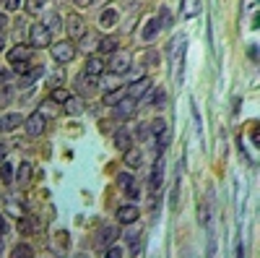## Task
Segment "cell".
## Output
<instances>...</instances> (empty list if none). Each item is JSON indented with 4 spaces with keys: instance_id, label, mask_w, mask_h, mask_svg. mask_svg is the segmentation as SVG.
<instances>
[{
    "instance_id": "6da1fadb",
    "label": "cell",
    "mask_w": 260,
    "mask_h": 258,
    "mask_svg": "<svg viewBox=\"0 0 260 258\" xmlns=\"http://www.w3.org/2000/svg\"><path fill=\"white\" fill-rule=\"evenodd\" d=\"M32 58H34V52H32V47H13L11 52H8V63H11V68H13V73H26L29 68H32Z\"/></svg>"
},
{
    "instance_id": "7a4b0ae2",
    "label": "cell",
    "mask_w": 260,
    "mask_h": 258,
    "mask_svg": "<svg viewBox=\"0 0 260 258\" xmlns=\"http://www.w3.org/2000/svg\"><path fill=\"white\" fill-rule=\"evenodd\" d=\"M117 238H120V230H117V227L104 224V227H99L96 235H94V248L99 250V253H104V248H110Z\"/></svg>"
},
{
    "instance_id": "3957f363",
    "label": "cell",
    "mask_w": 260,
    "mask_h": 258,
    "mask_svg": "<svg viewBox=\"0 0 260 258\" xmlns=\"http://www.w3.org/2000/svg\"><path fill=\"white\" fill-rule=\"evenodd\" d=\"M99 89V76H89V73H78L73 83V92L81 97H91Z\"/></svg>"
},
{
    "instance_id": "277c9868",
    "label": "cell",
    "mask_w": 260,
    "mask_h": 258,
    "mask_svg": "<svg viewBox=\"0 0 260 258\" xmlns=\"http://www.w3.org/2000/svg\"><path fill=\"white\" fill-rule=\"evenodd\" d=\"M130 68H133V63H130V55L128 52H112V58H110V63H107V71L114 73V76H125Z\"/></svg>"
},
{
    "instance_id": "5b68a950",
    "label": "cell",
    "mask_w": 260,
    "mask_h": 258,
    "mask_svg": "<svg viewBox=\"0 0 260 258\" xmlns=\"http://www.w3.org/2000/svg\"><path fill=\"white\" fill-rule=\"evenodd\" d=\"M151 89H154V81L151 79H138V81H133L125 89V94H128V99L138 102V99H146V94L151 92Z\"/></svg>"
},
{
    "instance_id": "8992f818",
    "label": "cell",
    "mask_w": 260,
    "mask_h": 258,
    "mask_svg": "<svg viewBox=\"0 0 260 258\" xmlns=\"http://www.w3.org/2000/svg\"><path fill=\"white\" fill-rule=\"evenodd\" d=\"M24 128H26V136H32V139H39V136L44 133V128H47V120H44V115L39 110L32 112L26 120H24Z\"/></svg>"
},
{
    "instance_id": "52a82bcc",
    "label": "cell",
    "mask_w": 260,
    "mask_h": 258,
    "mask_svg": "<svg viewBox=\"0 0 260 258\" xmlns=\"http://www.w3.org/2000/svg\"><path fill=\"white\" fill-rule=\"evenodd\" d=\"M50 52L52 58H55V63H71V60L75 58V47L71 42H55L50 44Z\"/></svg>"
},
{
    "instance_id": "ba28073f",
    "label": "cell",
    "mask_w": 260,
    "mask_h": 258,
    "mask_svg": "<svg viewBox=\"0 0 260 258\" xmlns=\"http://www.w3.org/2000/svg\"><path fill=\"white\" fill-rule=\"evenodd\" d=\"M29 42H32V47H47V44L52 42L50 29H44L42 24H34L32 29H29Z\"/></svg>"
},
{
    "instance_id": "9c48e42d",
    "label": "cell",
    "mask_w": 260,
    "mask_h": 258,
    "mask_svg": "<svg viewBox=\"0 0 260 258\" xmlns=\"http://www.w3.org/2000/svg\"><path fill=\"white\" fill-rule=\"evenodd\" d=\"M141 217V209L135 206V203H125V206L117 209V222L120 224H135Z\"/></svg>"
},
{
    "instance_id": "30bf717a",
    "label": "cell",
    "mask_w": 260,
    "mask_h": 258,
    "mask_svg": "<svg viewBox=\"0 0 260 258\" xmlns=\"http://www.w3.org/2000/svg\"><path fill=\"white\" fill-rule=\"evenodd\" d=\"M112 143H114V146H117L120 151H128L130 146H133V133H130L125 125H122V128H117V131H114Z\"/></svg>"
},
{
    "instance_id": "8fae6325",
    "label": "cell",
    "mask_w": 260,
    "mask_h": 258,
    "mask_svg": "<svg viewBox=\"0 0 260 258\" xmlns=\"http://www.w3.org/2000/svg\"><path fill=\"white\" fill-rule=\"evenodd\" d=\"M68 37L71 40H81L83 34H86V24H83L81 16H68Z\"/></svg>"
},
{
    "instance_id": "7c38bea8",
    "label": "cell",
    "mask_w": 260,
    "mask_h": 258,
    "mask_svg": "<svg viewBox=\"0 0 260 258\" xmlns=\"http://www.w3.org/2000/svg\"><path fill=\"white\" fill-rule=\"evenodd\" d=\"M24 123V118L19 112H8V115H0V133H11Z\"/></svg>"
},
{
    "instance_id": "4fadbf2b",
    "label": "cell",
    "mask_w": 260,
    "mask_h": 258,
    "mask_svg": "<svg viewBox=\"0 0 260 258\" xmlns=\"http://www.w3.org/2000/svg\"><path fill=\"white\" fill-rule=\"evenodd\" d=\"M16 230H19L21 235H32V232L39 230V219H37V217H29V214H21L19 222H16Z\"/></svg>"
},
{
    "instance_id": "5bb4252c",
    "label": "cell",
    "mask_w": 260,
    "mask_h": 258,
    "mask_svg": "<svg viewBox=\"0 0 260 258\" xmlns=\"http://www.w3.org/2000/svg\"><path fill=\"white\" fill-rule=\"evenodd\" d=\"M112 112H114V118H117V120H128V118L135 112V102H133V99H128V97H125V99H120L117 104H114V107H112Z\"/></svg>"
},
{
    "instance_id": "9a60e30c",
    "label": "cell",
    "mask_w": 260,
    "mask_h": 258,
    "mask_svg": "<svg viewBox=\"0 0 260 258\" xmlns=\"http://www.w3.org/2000/svg\"><path fill=\"white\" fill-rule=\"evenodd\" d=\"M162 180H164V167H162V162H156L154 170H151V178H149V191L154 196H159V191H162Z\"/></svg>"
},
{
    "instance_id": "2e32d148",
    "label": "cell",
    "mask_w": 260,
    "mask_h": 258,
    "mask_svg": "<svg viewBox=\"0 0 260 258\" xmlns=\"http://www.w3.org/2000/svg\"><path fill=\"white\" fill-rule=\"evenodd\" d=\"M42 76H44V68H42V65H32L26 73H21V83H24L26 89H32L34 83L42 79Z\"/></svg>"
},
{
    "instance_id": "e0dca14e",
    "label": "cell",
    "mask_w": 260,
    "mask_h": 258,
    "mask_svg": "<svg viewBox=\"0 0 260 258\" xmlns=\"http://www.w3.org/2000/svg\"><path fill=\"white\" fill-rule=\"evenodd\" d=\"M104 71H107L104 58H89L86 65H83V73H89V76H102Z\"/></svg>"
},
{
    "instance_id": "ac0fdd59",
    "label": "cell",
    "mask_w": 260,
    "mask_h": 258,
    "mask_svg": "<svg viewBox=\"0 0 260 258\" xmlns=\"http://www.w3.org/2000/svg\"><path fill=\"white\" fill-rule=\"evenodd\" d=\"M159 32H162L159 21H156V19H149V21H146V26L141 29V40H143V42H154Z\"/></svg>"
},
{
    "instance_id": "d6986e66",
    "label": "cell",
    "mask_w": 260,
    "mask_h": 258,
    "mask_svg": "<svg viewBox=\"0 0 260 258\" xmlns=\"http://www.w3.org/2000/svg\"><path fill=\"white\" fill-rule=\"evenodd\" d=\"M96 50L102 52V55H112V52L120 50V40H114V37H104V40H96Z\"/></svg>"
},
{
    "instance_id": "ffe728a7",
    "label": "cell",
    "mask_w": 260,
    "mask_h": 258,
    "mask_svg": "<svg viewBox=\"0 0 260 258\" xmlns=\"http://www.w3.org/2000/svg\"><path fill=\"white\" fill-rule=\"evenodd\" d=\"M201 11H203V3H201V0H182V16H185V19L201 16Z\"/></svg>"
},
{
    "instance_id": "44dd1931",
    "label": "cell",
    "mask_w": 260,
    "mask_h": 258,
    "mask_svg": "<svg viewBox=\"0 0 260 258\" xmlns=\"http://www.w3.org/2000/svg\"><path fill=\"white\" fill-rule=\"evenodd\" d=\"M117 19H120V13L114 11V8H104L102 13H99V26H102V29H110V26L117 24Z\"/></svg>"
},
{
    "instance_id": "7402d4cb",
    "label": "cell",
    "mask_w": 260,
    "mask_h": 258,
    "mask_svg": "<svg viewBox=\"0 0 260 258\" xmlns=\"http://www.w3.org/2000/svg\"><path fill=\"white\" fill-rule=\"evenodd\" d=\"M125 86H120V89H112V92H107L104 94V102L102 104H107V107H114V104H117L120 99H125Z\"/></svg>"
},
{
    "instance_id": "603a6c76",
    "label": "cell",
    "mask_w": 260,
    "mask_h": 258,
    "mask_svg": "<svg viewBox=\"0 0 260 258\" xmlns=\"http://www.w3.org/2000/svg\"><path fill=\"white\" fill-rule=\"evenodd\" d=\"M149 102H151V104H154V107H156V110H164V107H167V104H169V94H167V92H164V89H156V92H154V94H151V97H149Z\"/></svg>"
},
{
    "instance_id": "cb8c5ba5",
    "label": "cell",
    "mask_w": 260,
    "mask_h": 258,
    "mask_svg": "<svg viewBox=\"0 0 260 258\" xmlns=\"http://www.w3.org/2000/svg\"><path fill=\"white\" fill-rule=\"evenodd\" d=\"M16 180L21 185H29V180H32V162H21L16 167Z\"/></svg>"
},
{
    "instance_id": "d4e9b609",
    "label": "cell",
    "mask_w": 260,
    "mask_h": 258,
    "mask_svg": "<svg viewBox=\"0 0 260 258\" xmlns=\"http://www.w3.org/2000/svg\"><path fill=\"white\" fill-rule=\"evenodd\" d=\"M0 180H3V185H11L13 180H16V170H13V164L0 162Z\"/></svg>"
},
{
    "instance_id": "484cf974",
    "label": "cell",
    "mask_w": 260,
    "mask_h": 258,
    "mask_svg": "<svg viewBox=\"0 0 260 258\" xmlns=\"http://www.w3.org/2000/svg\"><path fill=\"white\" fill-rule=\"evenodd\" d=\"M141 162H143V154H141V149L130 146V149L125 151V164H128V167H141Z\"/></svg>"
},
{
    "instance_id": "4316f807",
    "label": "cell",
    "mask_w": 260,
    "mask_h": 258,
    "mask_svg": "<svg viewBox=\"0 0 260 258\" xmlns=\"http://www.w3.org/2000/svg\"><path fill=\"white\" fill-rule=\"evenodd\" d=\"M63 107H65L68 115H81V112L86 110V104H83V99H75V97H71V99H68Z\"/></svg>"
},
{
    "instance_id": "83f0119b",
    "label": "cell",
    "mask_w": 260,
    "mask_h": 258,
    "mask_svg": "<svg viewBox=\"0 0 260 258\" xmlns=\"http://www.w3.org/2000/svg\"><path fill=\"white\" fill-rule=\"evenodd\" d=\"M71 92H68V89H63V86H57V89H52V94H50V99L52 102H57V104H65L68 99H71Z\"/></svg>"
},
{
    "instance_id": "f1b7e54d",
    "label": "cell",
    "mask_w": 260,
    "mask_h": 258,
    "mask_svg": "<svg viewBox=\"0 0 260 258\" xmlns=\"http://www.w3.org/2000/svg\"><path fill=\"white\" fill-rule=\"evenodd\" d=\"M114 183H117V188H120V191H128V188L133 185L135 180H133V175H130V172H120V175L114 178Z\"/></svg>"
},
{
    "instance_id": "f546056e",
    "label": "cell",
    "mask_w": 260,
    "mask_h": 258,
    "mask_svg": "<svg viewBox=\"0 0 260 258\" xmlns=\"http://www.w3.org/2000/svg\"><path fill=\"white\" fill-rule=\"evenodd\" d=\"M156 21H159V26H172V11L167 8V5H162V8H159V16H156Z\"/></svg>"
},
{
    "instance_id": "4dcf8cb0",
    "label": "cell",
    "mask_w": 260,
    "mask_h": 258,
    "mask_svg": "<svg viewBox=\"0 0 260 258\" xmlns=\"http://www.w3.org/2000/svg\"><path fill=\"white\" fill-rule=\"evenodd\" d=\"M11 256H13V258H32V256H34V250L29 248V245H24V242H19V245L11 250Z\"/></svg>"
},
{
    "instance_id": "1f68e13d",
    "label": "cell",
    "mask_w": 260,
    "mask_h": 258,
    "mask_svg": "<svg viewBox=\"0 0 260 258\" xmlns=\"http://www.w3.org/2000/svg\"><path fill=\"white\" fill-rule=\"evenodd\" d=\"M13 86L11 83H3V92H0V107H5V104H11V99H13Z\"/></svg>"
},
{
    "instance_id": "d6a6232c",
    "label": "cell",
    "mask_w": 260,
    "mask_h": 258,
    "mask_svg": "<svg viewBox=\"0 0 260 258\" xmlns=\"http://www.w3.org/2000/svg\"><path fill=\"white\" fill-rule=\"evenodd\" d=\"M149 131H151V136H162V133L167 131V120H164V118H156L154 123L149 125Z\"/></svg>"
},
{
    "instance_id": "836d02e7",
    "label": "cell",
    "mask_w": 260,
    "mask_h": 258,
    "mask_svg": "<svg viewBox=\"0 0 260 258\" xmlns=\"http://www.w3.org/2000/svg\"><path fill=\"white\" fill-rule=\"evenodd\" d=\"M52 104H57V102H52V99H47V102H42V107H39V112L44 115V120L47 118H55L57 115V107H52Z\"/></svg>"
},
{
    "instance_id": "e575fe53",
    "label": "cell",
    "mask_w": 260,
    "mask_h": 258,
    "mask_svg": "<svg viewBox=\"0 0 260 258\" xmlns=\"http://www.w3.org/2000/svg\"><path fill=\"white\" fill-rule=\"evenodd\" d=\"M42 26L50 29V32H52V29H57V26H60V16H57V13H47L44 21H42Z\"/></svg>"
},
{
    "instance_id": "d590c367",
    "label": "cell",
    "mask_w": 260,
    "mask_h": 258,
    "mask_svg": "<svg viewBox=\"0 0 260 258\" xmlns=\"http://www.w3.org/2000/svg\"><path fill=\"white\" fill-rule=\"evenodd\" d=\"M21 206H24V203H19L16 196H8V211H11V214L21 217V214H24V209H21Z\"/></svg>"
},
{
    "instance_id": "8d00e7d4",
    "label": "cell",
    "mask_w": 260,
    "mask_h": 258,
    "mask_svg": "<svg viewBox=\"0 0 260 258\" xmlns=\"http://www.w3.org/2000/svg\"><path fill=\"white\" fill-rule=\"evenodd\" d=\"M42 5H44L42 0H26V3H24V11L34 16V13H39V11H42Z\"/></svg>"
},
{
    "instance_id": "74e56055",
    "label": "cell",
    "mask_w": 260,
    "mask_h": 258,
    "mask_svg": "<svg viewBox=\"0 0 260 258\" xmlns=\"http://www.w3.org/2000/svg\"><path fill=\"white\" fill-rule=\"evenodd\" d=\"M104 256L107 258H122V256H125V248H120V245H114V242H112V245L104 250Z\"/></svg>"
},
{
    "instance_id": "f35d334b",
    "label": "cell",
    "mask_w": 260,
    "mask_h": 258,
    "mask_svg": "<svg viewBox=\"0 0 260 258\" xmlns=\"http://www.w3.org/2000/svg\"><path fill=\"white\" fill-rule=\"evenodd\" d=\"M208 219H211V211H208V206H205V203H201V206H198V222L205 227V224H208Z\"/></svg>"
},
{
    "instance_id": "ab89813d",
    "label": "cell",
    "mask_w": 260,
    "mask_h": 258,
    "mask_svg": "<svg viewBox=\"0 0 260 258\" xmlns=\"http://www.w3.org/2000/svg\"><path fill=\"white\" fill-rule=\"evenodd\" d=\"M125 238H128L130 245H133V242L141 240V230H138V227H130V230H125Z\"/></svg>"
},
{
    "instance_id": "60d3db41",
    "label": "cell",
    "mask_w": 260,
    "mask_h": 258,
    "mask_svg": "<svg viewBox=\"0 0 260 258\" xmlns=\"http://www.w3.org/2000/svg\"><path fill=\"white\" fill-rule=\"evenodd\" d=\"M63 76H65V73H63V68H57V71L50 76V86H52V89H57V86H60V81H63Z\"/></svg>"
},
{
    "instance_id": "b9f144b4",
    "label": "cell",
    "mask_w": 260,
    "mask_h": 258,
    "mask_svg": "<svg viewBox=\"0 0 260 258\" xmlns=\"http://www.w3.org/2000/svg\"><path fill=\"white\" fill-rule=\"evenodd\" d=\"M13 79V68H0V83H11Z\"/></svg>"
},
{
    "instance_id": "7bdbcfd3",
    "label": "cell",
    "mask_w": 260,
    "mask_h": 258,
    "mask_svg": "<svg viewBox=\"0 0 260 258\" xmlns=\"http://www.w3.org/2000/svg\"><path fill=\"white\" fill-rule=\"evenodd\" d=\"M3 5H5V11H19L24 5V0H3Z\"/></svg>"
},
{
    "instance_id": "ee69618b",
    "label": "cell",
    "mask_w": 260,
    "mask_h": 258,
    "mask_svg": "<svg viewBox=\"0 0 260 258\" xmlns=\"http://www.w3.org/2000/svg\"><path fill=\"white\" fill-rule=\"evenodd\" d=\"M138 139H141V141L151 139V131H149V125H146V123H141V125H138Z\"/></svg>"
},
{
    "instance_id": "f6af8a7d",
    "label": "cell",
    "mask_w": 260,
    "mask_h": 258,
    "mask_svg": "<svg viewBox=\"0 0 260 258\" xmlns=\"http://www.w3.org/2000/svg\"><path fill=\"white\" fill-rule=\"evenodd\" d=\"M128 196H130V198H138V196H141V191H138V185H135V183L128 188Z\"/></svg>"
},
{
    "instance_id": "bcb514c9",
    "label": "cell",
    "mask_w": 260,
    "mask_h": 258,
    "mask_svg": "<svg viewBox=\"0 0 260 258\" xmlns=\"http://www.w3.org/2000/svg\"><path fill=\"white\" fill-rule=\"evenodd\" d=\"M146 60H149V63H151V65H156V60H159V55H156V52H154V50H149V52H146Z\"/></svg>"
},
{
    "instance_id": "7dc6e473",
    "label": "cell",
    "mask_w": 260,
    "mask_h": 258,
    "mask_svg": "<svg viewBox=\"0 0 260 258\" xmlns=\"http://www.w3.org/2000/svg\"><path fill=\"white\" fill-rule=\"evenodd\" d=\"M5 154H8V143L0 141V162H5Z\"/></svg>"
},
{
    "instance_id": "c3c4849f",
    "label": "cell",
    "mask_w": 260,
    "mask_h": 258,
    "mask_svg": "<svg viewBox=\"0 0 260 258\" xmlns=\"http://www.w3.org/2000/svg\"><path fill=\"white\" fill-rule=\"evenodd\" d=\"M5 232H8V222H5V217L0 214V235H5Z\"/></svg>"
},
{
    "instance_id": "681fc988",
    "label": "cell",
    "mask_w": 260,
    "mask_h": 258,
    "mask_svg": "<svg viewBox=\"0 0 260 258\" xmlns=\"http://www.w3.org/2000/svg\"><path fill=\"white\" fill-rule=\"evenodd\" d=\"M5 26H8V16H3V13H0V34L5 32Z\"/></svg>"
},
{
    "instance_id": "f907efd6",
    "label": "cell",
    "mask_w": 260,
    "mask_h": 258,
    "mask_svg": "<svg viewBox=\"0 0 260 258\" xmlns=\"http://www.w3.org/2000/svg\"><path fill=\"white\" fill-rule=\"evenodd\" d=\"M250 58H252V63H258V44H252V47H250Z\"/></svg>"
},
{
    "instance_id": "816d5d0a",
    "label": "cell",
    "mask_w": 260,
    "mask_h": 258,
    "mask_svg": "<svg viewBox=\"0 0 260 258\" xmlns=\"http://www.w3.org/2000/svg\"><path fill=\"white\" fill-rule=\"evenodd\" d=\"M252 143H255V146L260 143V131H258V128H255V131H252Z\"/></svg>"
},
{
    "instance_id": "f5cc1de1",
    "label": "cell",
    "mask_w": 260,
    "mask_h": 258,
    "mask_svg": "<svg viewBox=\"0 0 260 258\" xmlns=\"http://www.w3.org/2000/svg\"><path fill=\"white\" fill-rule=\"evenodd\" d=\"M75 3H78V5H81V8H89V5H91V3H94V0H75Z\"/></svg>"
},
{
    "instance_id": "db71d44e",
    "label": "cell",
    "mask_w": 260,
    "mask_h": 258,
    "mask_svg": "<svg viewBox=\"0 0 260 258\" xmlns=\"http://www.w3.org/2000/svg\"><path fill=\"white\" fill-rule=\"evenodd\" d=\"M3 47H5V37L0 34V52H3Z\"/></svg>"
},
{
    "instance_id": "11a10c76",
    "label": "cell",
    "mask_w": 260,
    "mask_h": 258,
    "mask_svg": "<svg viewBox=\"0 0 260 258\" xmlns=\"http://www.w3.org/2000/svg\"><path fill=\"white\" fill-rule=\"evenodd\" d=\"M0 253H3V235H0Z\"/></svg>"
},
{
    "instance_id": "9f6ffc18",
    "label": "cell",
    "mask_w": 260,
    "mask_h": 258,
    "mask_svg": "<svg viewBox=\"0 0 260 258\" xmlns=\"http://www.w3.org/2000/svg\"><path fill=\"white\" fill-rule=\"evenodd\" d=\"M42 3H47V0H42Z\"/></svg>"
}]
</instances>
